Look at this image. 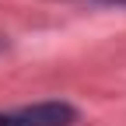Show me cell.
<instances>
[{
    "mask_svg": "<svg viewBox=\"0 0 126 126\" xmlns=\"http://www.w3.org/2000/svg\"><path fill=\"white\" fill-rule=\"evenodd\" d=\"M91 4H109V7H126V0H91Z\"/></svg>",
    "mask_w": 126,
    "mask_h": 126,
    "instance_id": "7a4b0ae2",
    "label": "cell"
},
{
    "mask_svg": "<svg viewBox=\"0 0 126 126\" xmlns=\"http://www.w3.org/2000/svg\"><path fill=\"white\" fill-rule=\"evenodd\" d=\"M0 49H4V39H0Z\"/></svg>",
    "mask_w": 126,
    "mask_h": 126,
    "instance_id": "3957f363",
    "label": "cell"
},
{
    "mask_svg": "<svg viewBox=\"0 0 126 126\" xmlns=\"http://www.w3.org/2000/svg\"><path fill=\"white\" fill-rule=\"evenodd\" d=\"M74 123H77V109L70 102H60V98L0 112V126H74Z\"/></svg>",
    "mask_w": 126,
    "mask_h": 126,
    "instance_id": "6da1fadb",
    "label": "cell"
}]
</instances>
